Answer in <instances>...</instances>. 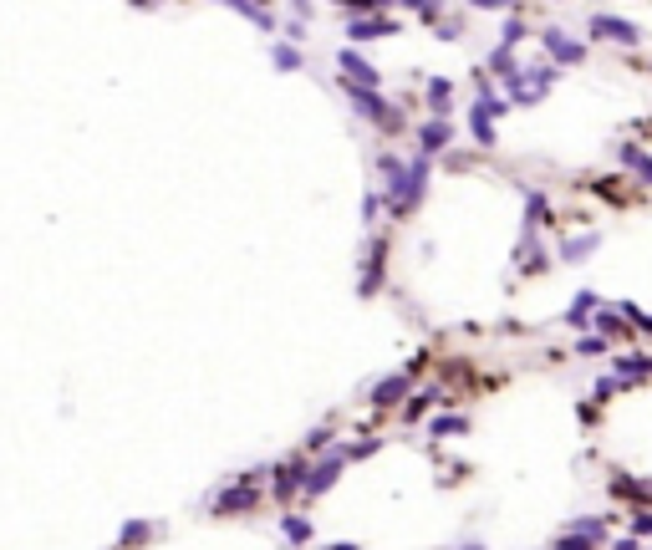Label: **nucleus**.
Segmentation results:
<instances>
[{
  "label": "nucleus",
  "mask_w": 652,
  "mask_h": 550,
  "mask_svg": "<svg viewBox=\"0 0 652 550\" xmlns=\"http://www.w3.org/2000/svg\"><path fill=\"white\" fill-rule=\"evenodd\" d=\"M423 183H428V159H413V168H398V174L387 179V204H392V214H408L413 204L423 199Z\"/></svg>",
  "instance_id": "f257e3e1"
},
{
  "label": "nucleus",
  "mask_w": 652,
  "mask_h": 550,
  "mask_svg": "<svg viewBox=\"0 0 652 550\" xmlns=\"http://www.w3.org/2000/svg\"><path fill=\"white\" fill-rule=\"evenodd\" d=\"M550 81H555V66H550V61H535V72H515V77H509V97L520 102V107H530V102H540L550 92Z\"/></svg>",
  "instance_id": "f03ea898"
},
{
  "label": "nucleus",
  "mask_w": 652,
  "mask_h": 550,
  "mask_svg": "<svg viewBox=\"0 0 652 550\" xmlns=\"http://www.w3.org/2000/svg\"><path fill=\"white\" fill-rule=\"evenodd\" d=\"M500 112H505V102L479 92L474 112H469V128H474V143H479V148H494V118H500Z\"/></svg>",
  "instance_id": "7ed1b4c3"
},
{
  "label": "nucleus",
  "mask_w": 652,
  "mask_h": 550,
  "mask_svg": "<svg viewBox=\"0 0 652 550\" xmlns=\"http://www.w3.org/2000/svg\"><path fill=\"white\" fill-rule=\"evenodd\" d=\"M260 505V489H255V479H240V484H229L214 494V515H244V509H255Z\"/></svg>",
  "instance_id": "20e7f679"
},
{
  "label": "nucleus",
  "mask_w": 652,
  "mask_h": 550,
  "mask_svg": "<svg viewBox=\"0 0 652 550\" xmlns=\"http://www.w3.org/2000/svg\"><path fill=\"white\" fill-rule=\"evenodd\" d=\"M607 535V520H570V530L555 540V550H596Z\"/></svg>",
  "instance_id": "39448f33"
},
{
  "label": "nucleus",
  "mask_w": 652,
  "mask_h": 550,
  "mask_svg": "<svg viewBox=\"0 0 652 550\" xmlns=\"http://www.w3.org/2000/svg\"><path fill=\"white\" fill-rule=\"evenodd\" d=\"M342 464H346V453H342V448H331V453H326V459H322L316 469H306V484H301V494H326V489L337 484Z\"/></svg>",
  "instance_id": "423d86ee"
},
{
  "label": "nucleus",
  "mask_w": 652,
  "mask_h": 550,
  "mask_svg": "<svg viewBox=\"0 0 652 550\" xmlns=\"http://www.w3.org/2000/svg\"><path fill=\"white\" fill-rule=\"evenodd\" d=\"M540 46H546V51H550L555 61H566V66H570V61L586 57V46H581V41H570L566 31H561V26H546V31H540Z\"/></svg>",
  "instance_id": "0eeeda50"
},
{
  "label": "nucleus",
  "mask_w": 652,
  "mask_h": 550,
  "mask_svg": "<svg viewBox=\"0 0 652 550\" xmlns=\"http://www.w3.org/2000/svg\"><path fill=\"white\" fill-rule=\"evenodd\" d=\"M448 138H454V128H448L444 118H428L423 128H418V159H433V153H444Z\"/></svg>",
  "instance_id": "6e6552de"
},
{
  "label": "nucleus",
  "mask_w": 652,
  "mask_h": 550,
  "mask_svg": "<svg viewBox=\"0 0 652 550\" xmlns=\"http://www.w3.org/2000/svg\"><path fill=\"white\" fill-rule=\"evenodd\" d=\"M392 31H398V20H387V16H372V11H362V16H352V26H346V36H352V41L392 36Z\"/></svg>",
  "instance_id": "1a4fd4ad"
},
{
  "label": "nucleus",
  "mask_w": 652,
  "mask_h": 550,
  "mask_svg": "<svg viewBox=\"0 0 652 550\" xmlns=\"http://www.w3.org/2000/svg\"><path fill=\"white\" fill-rule=\"evenodd\" d=\"M413 387V377L408 372H392V377H383V383L372 387V403L377 407H392V403H403V392Z\"/></svg>",
  "instance_id": "9d476101"
},
{
  "label": "nucleus",
  "mask_w": 652,
  "mask_h": 550,
  "mask_svg": "<svg viewBox=\"0 0 652 550\" xmlns=\"http://www.w3.org/2000/svg\"><path fill=\"white\" fill-rule=\"evenodd\" d=\"M591 36H617V41H627V46H637V26L622 16H596L591 20Z\"/></svg>",
  "instance_id": "9b49d317"
},
{
  "label": "nucleus",
  "mask_w": 652,
  "mask_h": 550,
  "mask_svg": "<svg viewBox=\"0 0 652 550\" xmlns=\"http://www.w3.org/2000/svg\"><path fill=\"white\" fill-rule=\"evenodd\" d=\"M301 484H306V464H301V459H291V464L276 469V494H281V500H285V494H296Z\"/></svg>",
  "instance_id": "f8f14e48"
},
{
  "label": "nucleus",
  "mask_w": 652,
  "mask_h": 550,
  "mask_svg": "<svg viewBox=\"0 0 652 550\" xmlns=\"http://www.w3.org/2000/svg\"><path fill=\"white\" fill-rule=\"evenodd\" d=\"M622 163H627V168H632V174H637L642 183H652V159L642 153V148H632V143H627V148H622Z\"/></svg>",
  "instance_id": "ddd939ff"
},
{
  "label": "nucleus",
  "mask_w": 652,
  "mask_h": 550,
  "mask_svg": "<svg viewBox=\"0 0 652 550\" xmlns=\"http://www.w3.org/2000/svg\"><path fill=\"white\" fill-rule=\"evenodd\" d=\"M448 97H454V87H448L444 77L428 81V107H433V118H444V112H448Z\"/></svg>",
  "instance_id": "4468645a"
},
{
  "label": "nucleus",
  "mask_w": 652,
  "mask_h": 550,
  "mask_svg": "<svg viewBox=\"0 0 652 550\" xmlns=\"http://www.w3.org/2000/svg\"><path fill=\"white\" fill-rule=\"evenodd\" d=\"M383 285V240L372 244V260H367V275H362V290H377Z\"/></svg>",
  "instance_id": "2eb2a0df"
},
{
  "label": "nucleus",
  "mask_w": 652,
  "mask_h": 550,
  "mask_svg": "<svg viewBox=\"0 0 652 550\" xmlns=\"http://www.w3.org/2000/svg\"><path fill=\"white\" fill-rule=\"evenodd\" d=\"M281 530H285V540H291V546H306V540H311V525H306L301 515H285Z\"/></svg>",
  "instance_id": "dca6fc26"
},
{
  "label": "nucleus",
  "mask_w": 652,
  "mask_h": 550,
  "mask_svg": "<svg viewBox=\"0 0 652 550\" xmlns=\"http://www.w3.org/2000/svg\"><path fill=\"white\" fill-rule=\"evenodd\" d=\"M617 372L622 377H642V372H652V357H617Z\"/></svg>",
  "instance_id": "f3484780"
},
{
  "label": "nucleus",
  "mask_w": 652,
  "mask_h": 550,
  "mask_svg": "<svg viewBox=\"0 0 652 550\" xmlns=\"http://www.w3.org/2000/svg\"><path fill=\"white\" fill-rule=\"evenodd\" d=\"M591 306H596V296H591V290H581V296H576V306L566 311V321H576V326H581V321L591 316Z\"/></svg>",
  "instance_id": "a211bd4d"
},
{
  "label": "nucleus",
  "mask_w": 652,
  "mask_h": 550,
  "mask_svg": "<svg viewBox=\"0 0 652 550\" xmlns=\"http://www.w3.org/2000/svg\"><path fill=\"white\" fill-rule=\"evenodd\" d=\"M235 11H240L244 20H255V26H265V31H270V26H276V16H270V11H265V5H244V0H240V5H235Z\"/></svg>",
  "instance_id": "6ab92c4d"
},
{
  "label": "nucleus",
  "mask_w": 652,
  "mask_h": 550,
  "mask_svg": "<svg viewBox=\"0 0 652 550\" xmlns=\"http://www.w3.org/2000/svg\"><path fill=\"white\" fill-rule=\"evenodd\" d=\"M596 250V235H581V240H566V260H586Z\"/></svg>",
  "instance_id": "aec40b11"
},
{
  "label": "nucleus",
  "mask_w": 652,
  "mask_h": 550,
  "mask_svg": "<svg viewBox=\"0 0 652 550\" xmlns=\"http://www.w3.org/2000/svg\"><path fill=\"white\" fill-rule=\"evenodd\" d=\"M153 535V525H143V520H128L122 525V546H138V540H148Z\"/></svg>",
  "instance_id": "412c9836"
},
{
  "label": "nucleus",
  "mask_w": 652,
  "mask_h": 550,
  "mask_svg": "<svg viewBox=\"0 0 652 550\" xmlns=\"http://www.w3.org/2000/svg\"><path fill=\"white\" fill-rule=\"evenodd\" d=\"M276 66H281V72H296V66H301V51H296V46H276Z\"/></svg>",
  "instance_id": "4be33fe9"
},
{
  "label": "nucleus",
  "mask_w": 652,
  "mask_h": 550,
  "mask_svg": "<svg viewBox=\"0 0 652 550\" xmlns=\"http://www.w3.org/2000/svg\"><path fill=\"white\" fill-rule=\"evenodd\" d=\"M448 433H464V418H433V438H448Z\"/></svg>",
  "instance_id": "5701e85b"
},
{
  "label": "nucleus",
  "mask_w": 652,
  "mask_h": 550,
  "mask_svg": "<svg viewBox=\"0 0 652 550\" xmlns=\"http://www.w3.org/2000/svg\"><path fill=\"white\" fill-rule=\"evenodd\" d=\"M520 36H525V20H505V41L500 46H515Z\"/></svg>",
  "instance_id": "b1692460"
},
{
  "label": "nucleus",
  "mask_w": 652,
  "mask_h": 550,
  "mask_svg": "<svg viewBox=\"0 0 652 550\" xmlns=\"http://www.w3.org/2000/svg\"><path fill=\"white\" fill-rule=\"evenodd\" d=\"M377 209H383V199H377V194H367V199H362V220L372 224V220H377Z\"/></svg>",
  "instance_id": "393cba45"
},
{
  "label": "nucleus",
  "mask_w": 652,
  "mask_h": 550,
  "mask_svg": "<svg viewBox=\"0 0 652 550\" xmlns=\"http://www.w3.org/2000/svg\"><path fill=\"white\" fill-rule=\"evenodd\" d=\"M617 494H652V484H632V479H617Z\"/></svg>",
  "instance_id": "a878e982"
},
{
  "label": "nucleus",
  "mask_w": 652,
  "mask_h": 550,
  "mask_svg": "<svg viewBox=\"0 0 652 550\" xmlns=\"http://www.w3.org/2000/svg\"><path fill=\"white\" fill-rule=\"evenodd\" d=\"M576 352H581V357H596V352H607V346H602V342H596V337H586V342H581V346H576Z\"/></svg>",
  "instance_id": "bb28decb"
},
{
  "label": "nucleus",
  "mask_w": 652,
  "mask_h": 550,
  "mask_svg": "<svg viewBox=\"0 0 652 550\" xmlns=\"http://www.w3.org/2000/svg\"><path fill=\"white\" fill-rule=\"evenodd\" d=\"M632 530H637V535H652V515H637V520H632Z\"/></svg>",
  "instance_id": "cd10ccee"
},
{
  "label": "nucleus",
  "mask_w": 652,
  "mask_h": 550,
  "mask_svg": "<svg viewBox=\"0 0 652 550\" xmlns=\"http://www.w3.org/2000/svg\"><path fill=\"white\" fill-rule=\"evenodd\" d=\"M617 550H642V546H637V540H617Z\"/></svg>",
  "instance_id": "c85d7f7f"
},
{
  "label": "nucleus",
  "mask_w": 652,
  "mask_h": 550,
  "mask_svg": "<svg viewBox=\"0 0 652 550\" xmlns=\"http://www.w3.org/2000/svg\"><path fill=\"white\" fill-rule=\"evenodd\" d=\"M464 550H479V546H464Z\"/></svg>",
  "instance_id": "c756f323"
}]
</instances>
